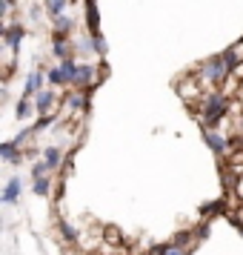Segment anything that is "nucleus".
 <instances>
[{"instance_id": "1", "label": "nucleus", "mask_w": 243, "mask_h": 255, "mask_svg": "<svg viewBox=\"0 0 243 255\" xmlns=\"http://www.w3.org/2000/svg\"><path fill=\"white\" fill-rule=\"evenodd\" d=\"M229 112V101L223 95H209L206 98V106H203V127H218L220 118Z\"/></svg>"}, {"instance_id": "2", "label": "nucleus", "mask_w": 243, "mask_h": 255, "mask_svg": "<svg viewBox=\"0 0 243 255\" xmlns=\"http://www.w3.org/2000/svg\"><path fill=\"white\" fill-rule=\"evenodd\" d=\"M203 78L212 83H220L226 78V66H223V58H212L209 63H203Z\"/></svg>"}, {"instance_id": "3", "label": "nucleus", "mask_w": 243, "mask_h": 255, "mask_svg": "<svg viewBox=\"0 0 243 255\" xmlns=\"http://www.w3.org/2000/svg\"><path fill=\"white\" fill-rule=\"evenodd\" d=\"M86 20H89V32L94 35H100V17H97V6H94V0H86Z\"/></svg>"}, {"instance_id": "4", "label": "nucleus", "mask_w": 243, "mask_h": 255, "mask_svg": "<svg viewBox=\"0 0 243 255\" xmlns=\"http://www.w3.org/2000/svg\"><path fill=\"white\" fill-rule=\"evenodd\" d=\"M203 218H215V215H229L226 212V201H209V204H203Z\"/></svg>"}, {"instance_id": "5", "label": "nucleus", "mask_w": 243, "mask_h": 255, "mask_svg": "<svg viewBox=\"0 0 243 255\" xmlns=\"http://www.w3.org/2000/svg\"><path fill=\"white\" fill-rule=\"evenodd\" d=\"M20 178H12L9 184H6V192H3V204H14L17 201V195H20Z\"/></svg>"}, {"instance_id": "6", "label": "nucleus", "mask_w": 243, "mask_h": 255, "mask_svg": "<svg viewBox=\"0 0 243 255\" xmlns=\"http://www.w3.org/2000/svg\"><path fill=\"white\" fill-rule=\"evenodd\" d=\"M23 29H20V26H9V29H6V32H3V37H6V43H9V46L12 49H17L20 46V40H23Z\"/></svg>"}, {"instance_id": "7", "label": "nucleus", "mask_w": 243, "mask_h": 255, "mask_svg": "<svg viewBox=\"0 0 243 255\" xmlns=\"http://www.w3.org/2000/svg\"><path fill=\"white\" fill-rule=\"evenodd\" d=\"M189 244H195V230L177 232V235H174V241H172V247H177V250H186Z\"/></svg>"}, {"instance_id": "8", "label": "nucleus", "mask_w": 243, "mask_h": 255, "mask_svg": "<svg viewBox=\"0 0 243 255\" xmlns=\"http://www.w3.org/2000/svg\"><path fill=\"white\" fill-rule=\"evenodd\" d=\"M58 69H60V75H63V81H72V83H75V78H78V69H81V66H75V63L66 58V60L58 66Z\"/></svg>"}, {"instance_id": "9", "label": "nucleus", "mask_w": 243, "mask_h": 255, "mask_svg": "<svg viewBox=\"0 0 243 255\" xmlns=\"http://www.w3.org/2000/svg\"><path fill=\"white\" fill-rule=\"evenodd\" d=\"M206 146H212V152H223L226 146H229V140H223L220 135H212V132H206Z\"/></svg>"}, {"instance_id": "10", "label": "nucleus", "mask_w": 243, "mask_h": 255, "mask_svg": "<svg viewBox=\"0 0 243 255\" xmlns=\"http://www.w3.org/2000/svg\"><path fill=\"white\" fill-rule=\"evenodd\" d=\"M220 58H223V66H226V72H235V69H238V63H241V55H238L235 49H229V52H223Z\"/></svg>"}, {"instance_id": "11", "label": "nucleus", "mask_w": 243, "mask_h": 255, "mask_svg": "<svg viewBox=\"0 0 243 255\" xmlns=\"http://www.w3.org/2000/svg\"><path fill=\"white\" fill-rule=\"evenodd\" d=\"M52 104H55V92H52V89H46V92H37V109H40V112L52 109Z\"/></svg>"}, {"instance_id": "12", "label": "nucleus", "mask_w": 243, "mask_h": 255, "mask_svg": "<svg viewBox=\"0 0 243 255\" xmlns=\"http://www.w3.org/2000/svg\"><path fill=\"white\" fill-rule=\"evenodd\" d=\"M40 83H43V75H40V72H32V75H29V81H26V89H23V95H32V92H37V89H40Z\"/></svg>"}, {"instance_id": "13", "label": "nucleus", "mask_w": 243, "mask_h": 255, "mask_svg": "<svg viewBox=\"0 0 243 255\" xmlns=\"http://www.w3.org/2000/svg\"><path fill=\"white\" fill-rule=\"evenodd\" d=\"M55 26H58V32L55 35H60V37H66V32H72V17H66V14H60V17H55Z\"/></svg>"}, {"instance_id": "14", "label": "nucleus", "mask_w": 243, "mask_h": 255, "mask_svg": "<svg viewBox=\"0 0 243 255\" xmlns=\"http://www.w3.org/2000/svg\"><path fill=\"white\" fill-rule=\"evenodd\" d=\"M0 158L3 161H14L17 158V143H3L0 146Z\"/></svg>"}, {"instance_id": "15", "label": "nucleus", "mask_w": 243, "mask_h": 255, "mask_svg": "<svg viewBox=\"0 0 243 255\" xmlns=\"http://www.w3.org/2000/svg\"><path fill=\"white\" fill-rule=\"evenodd\" d=\"M92 78H94L92 66H81V69H78V78H75V83H89Z\"/></svg>"}, {"instance_id": "16", "label": "nucleus", "mask_w": 243, "mask_h": 255, "mask_svg": "<svg viewBox=\"0 0 243 255\" xmlns=\"http://www.w3.org/2000/svg\"><path fill=\"white\" fill-rule=\"evenodd\" d=\"M60 232H63V238H66V241H78V230L69 227L66 221H60Z\"/></svg>"}, {"instance_id": "17", "label": "nucleus", "mask_w": 243, "mask_h": 255, "mask_svg": "<svg viewBox=\"0 0 243 255\" xmlns=\"http://www.w3.org/2000/svg\"><path fill=\"white\" fill-rule=\"evenodd\" d=\"M58 163H60V152L58 149H46V166L49 169H55Z\"/></svg>"}, {"instance_id": "18", "label": "nucleus", "mask_w": 243, "mask_h": 255, "mask_svg": "<svg viewBox=\"0 0 243 255\" xmlns=\"http://www.w3.org/2000/svg\"><path fill=\"white\" fill-rule=\"evenodd\" d=\"M35 195H49V178H37L35 181Z\"/></svg>"}, {"instance_id": "19", "label": "nucleus", "mask_w": 243, "mask_h": 255, "mask_svg": "<svg viewBox=\"0 0 243 255\" xmlns=\"http://www.w3.org/2000/svg\"><path fill=\"white\" fill-rule=\"evenodd\" d=\"M63 6H66V0H49V12L55 14V17L63 14Z\"/></svg>"}, {"instance_id": "20", "label": "nucleus", "mask_w": 243, "mask_h": 255, "mask_svg": "<svg viewBox=\"0 0 243 255\" xmlns=\"http://www.w3.org/2000/svg\"><path fill=\"white\" fill-rule=\"evenodd\" d=\"M55 55L66 60V43H63V37L60 35H55Z\"/></svg>"}, {"instance_id": "21", "label": "nucleus", "mask_w": 243, "mask_h": 255, "mask_svg": "<svg viewBox=\"0 0 243 255\" xmlns=\"http://www.w3.org/2000/svg\"><path fill=\"white\" fill-rule=\"evenodd\" d=\"M92 46H94V52H97V55H103V52H106V43H103V37H100V35L92 37Z\"/></svg>"}, {"instance_id": "22", "label": "nucleus", "mask_w": 243, "mask_h": 255, "mask_svg": "<svg viewBox=\"0 0 243 255\" xmlns=\"http://www.w3.org/2000/svg\"><path fill=\"white\" fill-rule=\"evenodd\" d=\"M46 169H49V166H46V161H43V163H35V169H32V175H35V181H37V178H46Z\"/></svg>"}, {"instance_id": "23", "label": "nucleus", "mask_w": 243, "mask_h": 255, "mask_svg": "<svg viewBox=\"0 0 243 255\" xmlns=\"http://www.w3.org/2000/svg\"><path fill=\"white\" fill-rule=\"evenodd\" d=\"M203 238H209V224H200L195 230V241H203Z\"/></svg>"}, {"instance_id": "24", "label": "nucleus", "mask_w": 243, "mask_h": 255, "mask_svg": "<svg viewBox=\"0 0 243 255\" xmlns=\"http://www.w3.org/2000/svg\"><path fill=\"white\" fill-rule=\"evenodd\" d=\"M49 83H55V86L66 83V81H63V75H60V69H52V72H49Z\"/></svg>"}, {"instance_id": "25", "label": "nucleus", "mask_w": 243, "mask_h": 255, "mask_svg": "<svg viewBox=\"0 0 243 255\" xmlns=\"http://www.w3.org/2000/svg\"><path fill=\"white\" fill-rule=\"evenodd\" d=\"M29 112H32V104H26V101H20V104H17V118H26Z\"/></svg>"}, {"instance_id": "26", "label": "nucleus", "mask_w": 243, "mask_h": 255, "mask_svg": "<svg viewBox=\"0 0 243 255\" xmlns=\"http://www.w3.org/2000/svg\"><path fill=\"white\" fill-rule=\"evenodd\" d=\"M49 124H52V118H40V121H37V124H35V127H32V129H35V132H37V129H46Z\"/></svg>"}, {"instance_id": "27", "label": "nucleus", "mask_w": 243, "mask_h": 255, "mask_svg": "<svg viewBox=\"0 0 243 255\" xmlns=\"http://www.w3.org/2000/svg\"><path fill=\"white\" fill-rule=\"evenodd\" d=\"M106 235H109V241H120V232H117V230H112V227L106 230Z\"/></svg>"}, {"instance_id": "28", "label": "nucleus", "mask_w": 243, "mask_h": 255, "mask_svg": "<svg viewBox=\"0 0 243 255\" xmlns=\"http://www.w3.org/2000/svg\"><path fill=\"white\" fill-rule=\"evenodd\" d=\"M166 255H189V253H186V250H177V247H169V253Z\"/></svg>"}, {"instance_id": "29", "label": "nucleus", "mask_w": 243, "mask_h": 255, "mask_svg": "<svg viewBox=\"0 0 243 255\" xmlns=\"http://www.w3.org/2000/svg\"><path fill=\"white\" fill-rule=\"evenodd\" d=\"M3 3V12H9V6H12V0H0Z\"/></svg>"}]
</instances>
